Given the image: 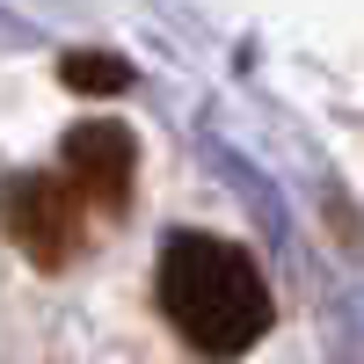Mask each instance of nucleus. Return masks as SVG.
Wrapping results in <instances>:
<instances>
[{
  "label": "nucleus",
  "mask_w": 364,
  "mask_h": 364,
  "mask_svg": "<svg viewBox=\"0 0 364 364\" xmlns=\"http://www.w3.org/2000/svg\"><path fill=\"white\" fill-rule=\"evenodd\" d=\"M154 299L182 343L197 357H248L269 336V284L248 248H233L219 233H168L161 269H154Z\"/></svg>",
  "instance_id": "nucleus-1"
},
{
  "label": "nucleus",
  "mask_w": 364,
  "mask_h": 364,
  "mask_svg": "<svg viewBox=\"0 0 364 364\" xmlns=\"http://www.w3.org/2000/svg\"><path fill=\"white\" fill-rule=\"evenodd\" d=\"M0 233H8L37 269H66L87 248V197L66 182V168L58 175H44V168L8 175L0 182Z\"/></svg>",
  "instance_id": "nucleus-2"
},
{
  "label": "nucleus",
  "mask_w": 364,
  "mask_h": 364,
  "mask_svg": "<svg viewBox=\"0 0 364 364\" xmlns=\"http://www.w3.org/2000/svg\"><path fill=\"white\" fill-rule=\"evenodd\" d=\"M132 175H139V139L117 124V117H95V124H73L66 132V182L87 197V211H117L132 204Z\"/></svg>",
  "instance_id": "nucleus-3"
},
{
  "label": "nucleus",
  "mask_w": 364,
  "mask_h": 364,
  "mask_svg": "<svg viewBox=\"0 0 364 364\" xmlns=\"http://www.w3.org/2000/svg\"><path fill=\"white\" fill-rule=\"evenodd\" d=\"M58 73H66L73 87H102V95H117V87L132 80V73H124V58H80V51H73Z\"/></svg>",
  "instance_id": "nucleus-4"
}]
</instances>
